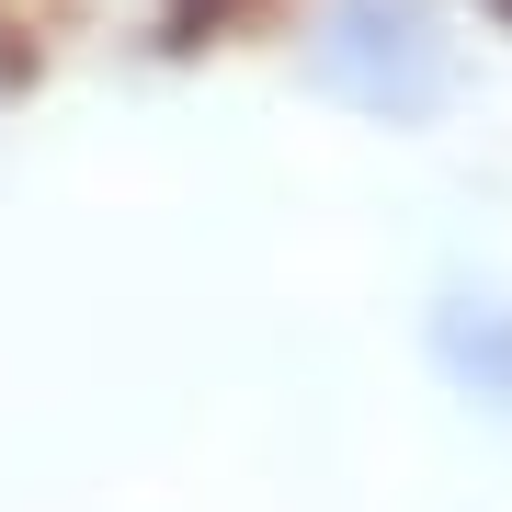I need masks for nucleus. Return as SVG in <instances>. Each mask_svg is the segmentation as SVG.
<instances>
[{
    "label": "nucleus",
    "mask_w": 512,
    "mask_h": 512,
    "mask_svg": "<svg viewBox=\"0 0 512 512\" xmlns=\"http://www.w3.org/2000/svg\"><path fill=\"white\" fill-rule=\"evenodd\" d=\"M308 92L376 126H433L456 103V35L444 0H330L308 35Z\"/></svg>",
    "instance_id": "obj_1"
},
{
    "label": "nucleus",
    "mask_w": 512,
    "mask_h": 512,
    "mask_svg": "<svg viewBox=\"0 0 512 512\" xmlns=\"http://www.w3.org/2000/svg\"><path fill=\"white\" fill-rule=\"evenodd\" d=\"M421 353H433V376L456 387V399L512 421V296L501 285H444L433 319H421Z\"/></svg>",
    "instance_id": "obj_2"
},
{
    "label": "nucleus",
    "mask_w": 512,
    "mask_h": 512,
    "mask_svg": "<svg viewBox=\"0 0 512 512\" xmlns=\"http://www.w3.org/2000/svg\"><path fill=\"white\" fill-rule=\"evenodd\" d=\"M501 12H512V0H501Z\"/></svg>",
    "instance_id": "obj_3"
}]
</instances>
